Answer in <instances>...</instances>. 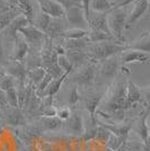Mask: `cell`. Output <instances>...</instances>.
I'll return each mask as SVG.
<instances>
[{
	"label": "cell",
	"instance_id": "obj_1",
	"mask_svg": "<svg viewBox=\"0 0 150 151\" xmlns=\"http://www.w3.org/2000/svg\"><path fill=\"white\" fill-rule=\"evenodd\" d=\"M125 94H126V81L124 79L116 78L115 81L106 89L104 96L105 111L110 113L126 112L125 111Z\"/></svg>",
	"mask_w": 150,
	"mask_h": 151
},
{
	"label": "cell",
	"instance_id": "obj_2",
	"mask_svg": "<svg viewBox=\"0 0 150 151\" xmlns=\"http://www.w3.org/2000/svg\"><path fill=\"white\" fill-rule=\"evenodd\" d=\"M126 49L128 47L124 43H121L118 41H108V42L88 44L86 47V53L92 61L100 62L107 58L120 54Z\"/></svg>",
	"mask_w": 150,
	"mask_h": 151
},
{
	"label": "cell",
	"instance_id": "obj_3",
	"mask_svg": "<svg viewBox=\"0 0 150 151\" xmlns=\"http://www.w3.org/2000/svg\"><path fill=\"white\" fill-rule=\"evenodd\" d=\"M128 17V9L123 8H113L107 13V26L108 31L113 37L118 42L123 43V32L125 29V23Z\"/></svg>",
	"mask_w": 150,
	"mask_h": 151
},
{
	"label": "cell",
	"instance_id": "obj_4",
	"mask_svg": "<svg viewBox=\"0 0 150 151\" xmlns=\"http://www.w3.org/2000/svg\"><path fill=\"white\" fill-rule=\"evenodd\" d=\"M72 81L76 83V86L80 87H89L92 86L96 80L97 75V62L95 61H88L84 65L77 68L76 71H72Z\"/></svg>",
	"mask_w": 150,
	"mask_h": 151
},
{
	"label": "cell",
	"instance_id": "obj_5",
	"mask_svg": "<svg viewBox=\"0 0 150 151\" xmlns=\"http://www.w3.org/2000/svg\"><path fill=\"white\" fill-rule=\"evenodd\" d=\"M18 34L28 44L30 49H31V46L36 47V49H42L45 41L48 40V36L44 34L43 32H41L31 24L20 28L18 31Z\"/></svg>",
	"mask_w": 150,
	"mask_h": 151
},
{
	"label": "cell",
	"instance_id": "obj_6",
	"mask_svg": "<svg viewBox=\"0 0 150 151\" xmlns=\"http://www.w3.org/2000/svg\"><path fill=\"white\" fill-rule=\"evenodd\" d=\"M120 68H121L120 57L119 54H116L100 61V64L97 65V71L103 79L112 80L114 78H116Z\"/></svg>",
	"mask_w": 150,
	"mask_h": 151
},
{
	"label": "cell",
	"instance_id": "obj_7",
	"mask_svg": "<svg viewBox=\"0 0 150 151\" xmlns=\"http://www.w3.org/2000/svg\"><path fill=\"white\" fill-rule=\"evenodd\" d=\"M64 19L67 20L68 25H71V27L75 28H81V29H88V24L85 14L80 5L78 6L70 7L64 10Z\"/></svg>",
	"mask_w": 150,
	"mask_h": 151
},
{
	"label": "cell",
	"instance_id": "obj_8",
	"mask_svg": "<svg viewBox=\"0 0 150 151\" xmlns=\"http://www.w3.org/2000/svg\"><path fill=\"white\" fill-rule=\"evenodd\" d=\"M119 57L122 70H126L125 67L131 64V63L132 64H134V63H148L150 59L149 53L141 52V51L138 50H132V49H126L123 52H121Z\"/></svg>",
	"mask_w": 150,
	"mask_h": 151
},
{
	"label": "cell",
	"instance_id": "obj_9",
	"mask_svg": "<svg viewBox=\"0 0 150 151\" xmlns=\"http://www.w3.org/2000/svg\"><path fill=\"white\" fill-rule=\"evenodd\" d=\"M148 8H149V0H134L132 10L128 13L125 29L131 28L139 19L144 17V14L148 12Z\"/></svg>",
	"mask_w": 150,
	"mask_h": 151
},
{
	"label": "cell",
	"instance_id": "obj_10",
	"mask_svg": "<svg viewBox=\"0 0 150 151\" xmlns=\"http://www.w3.org/2000/svg\"><path fill=\"white\" fill-rule=\"evenodd\" d=\"M106 93L105 90H96V91H90L88 93L85 98H84V104H85V108L88 112L90 119L95 121V114L97 113V109L100 106L102 101L104 99V96Z\"/></svg>",
	"mask_w": 150,
	"mask_h": 151
},
{
	"label": "cell",
	"instance_id": "obj_11",
	"mask_svg": "<svg viewBox=\"0 0 150 151\" xmlns=\"http://www.w3.org/2000/svg\"><path fill=\"white\" fill-rule=\"evenodd\" d=\"M27 25H30L28 19L26 18L24 15H19L0 33V36H1V38H6V41L13 42L14 38L17 36L19 29Z\"/></svg>",
	"mask_w": 150,
	"mask_h": 151
},
{
	"label": "cell",
	"instance_id": "obj_12",
	"mask_svg": "<svg viewBox=\"0 0 150 151\" xmlns=\"http://www.w3.org/2000/svg\"><path fill=\"white\" fill-rule=\"evenodd\" d=\"M42 13L49 15L52 18H64V9L56 0H34Z\"/></svg>",
	"mask_w": 150,
	"mask_h": 151
},
{
	"label": "cell",
	"instance_id": "obj_13",
	"mask_svg": "<svg viewBox=\"0 0 150 151\" xmlns=\"http://www.w3.org/2000/svg\"><path fill=\"white\" fill-rule=\"evenodd\" d=\"M87 24L88 29H96L111 34L107 26V13H95L90 10L87 18Z\"/></svg>",
	"mask_w": 150,
	"mask_h": 151
},
{
	"label": "cell",
	"instance_id": "obj_14",
	"mask_svg": "<svg viewBox=\"0 0 150 151\" xmlns=\"http://www.w3.org/2000/svg\"><path fill=\"white\" fill-rule=\"evenodd\" d=\"M144 99V93L134 82L126 81V94H125V111H128L131 106L140 103Z\"/></svg>",
	"mask_w": 150,
	"mask_h": 151
},
{
	"label": "cell",
	"instance_id": "obj_15",
	"mask_svg": "<svg viewBox=\"0 0 150 151\" xmlns=\"http://www.w3.org/2000/svg\"><path fill=\"white\" fill-rule=\"evenodd\" d=\"M14 49L13 54L9 59V61H15V62H23L27 57L28 52H30V46L23 40V37L17 34V36L14 38Z\"/></svg>",
	"mask_w": 150,
	"mask_h": 151
},
{
	"label": "cell",
	"instance_id": "obj_16",
	"mask_svg": "<svg viewBox=\"0 0 150 151\" xmlns=\"http://www.w3.org/2000/svg\"><path fill=\"white\" fill-rule=\"evenodd\" d=\"M5 121L9 126L19 127L25 124V114L19 108L8 107L5 112Z\"/></svg>",
	"mask_w": 150,
	"mask_h": 151
},
{
	"label": "cell",
	"instance_id": "obj_17",
	"mask_svg": "<svg viewBox=\"0 0 150 151\" xmlns=\"http://www.w3.org/2000/svg\"><path fill=\"white\" fill-rule=\"evenodd\" d=\"M68 28V23L64 18H52L48 29L45 31V35L51 40L60 38V35L63 31Z\"/></svg>",
	"mask_w": 150,
	"mask_h": 151
},
{
	"label": "cell",
	"instance_id": "obj_18",
	"mask_svg": "<svg viewBox=\"0 0 150 151\" xmlns=\"http://www.w3.org/2000/svg\"><path fill=\"white\" fill-rule=\"evenodd\" d=\"M67 127L68 131L74 135H79L81 137L85 133V125H84V120L81 115L77 112H71L69 119L67 120Z\"/></svg>",
	"mask_w": 150,
	"mask_h": 151
},
{
	"label": "cell",
	"instance_id": "obj_19",
	"mask_svg": "<svg viewBox=\"0 0 150 151\" xmlns=\"http://www.w3.org/2000/svg\"><path fill=\"white\" fill-rule=\"evenodd\" d=\"M26 65L24 61L23 62H15V61H9L6 67V73L10 75L16 79L17 82L25 81L26 80Z\"/></svg>",
	"mask_w": 150,
	"mask_h": 151
},
{
	"label": "cell",
	"instance_id": "obj_20",
	"mask_svg": "<svg viewBox=\"0 0 150 151\" xmlns=\"http://www.w3.org/2000/svg\"><path fill=\"white\" fill-rule=\"evenodd\" d=\"M148 119H149V111L147 109L146 113L141 116L139 123L136 129L138 137L140 138L142 145H149V125H148Z\"/></svg>",
	"mask_w": 150,
	"mask_h": 151
},
{
	"label": "cell",
	"instance_id": "obj_21",
	"mask_svg": "<svg viewBox=\"0 0 150 151\" xmlns=\"http://www.w3.org/2000/svg\"><path fill=\"white\" fill-rule=\"evenodd\" d=\"M66 57L69 59V61L71 62L75 69L84 65L88 61H90V59L88 58L87 53H86V50L66 51Z\"/></svg>",
	"mask_w": 150,
	"mask_h": 151
},
{
	"label": "cell",
	"instance_id": "obj_22",
	"mask_svg": "<svg viewBox=\"0 0 150 151\" xmlns=\"http://www.w3.org/2000/svg\"><path fill=\"white\" fill-rule=\"evenodd\" d=\"M87 41L89 44L94 43H102V42H108V41H116L111 34H107L105 32L96 31V29H88L87 32ZM122 43V42H121Z\"/></svg>",
	"mask_w": 150,
	"mask_h": 151
},
{
	"label": "cell",
	"instance_id": "obj_23",
	"mask_svg": "<svg viewBox=\"0 0 150 151\" xmlns=\"http://www.w3.org/2000/svg\"><path fill=\"white\" fill-rule=\"evenodd\" d=\"M14 7L19 9L20 13L28 19L30 24H32L33 18H34V2H33V0H16Z\"/></svg>",
	"mask_w": 150,
	"mask_h": 151
},
{
	"label": "cell",
	"instance_id": "obj_24",
	"mask_svg": "<svg viewBox=\"0 0 150 151\" xmlns=\"http://www.w3.org/2000/svg\"><path fill=\"white\" fill-rule=\"evenodd\" d=\"M19 15H23V14L20 13V10L17 9L16 7H12L6 12L0 13V33Z\"/></svg>",
	"mask_w": 150,
	"mask_h": 151
},
{
	"label": "cell",
	"instance_id": "obj_25",
	"mask_svg": "<svg viewBox=\"0 0 150 151\" xmlns=\"http://www.w3.org/2000/svg\"><path fill=\"white\" fill-rule=\"evenodd\" d=\"M68 77H69L68 73H63L62 76L52 79L51 82L49 83V86H48V88L45 89L43 96H45V97H52V98H53V96L56 95V93L61 89L62 83L64 82V80H66Z\"/></svg>",
	"mask_w": 150,
	"mask_h": 151
},
{
	"label": "cell",
	"instance_id": "obj_26",
	"mask_svg": "<svg viewBox=\"0 0 150 151\" xmlns=\"http://www.w3.org/2000/svg\"><path fill=\"white\" fill-rule=\"evenodd\" d=\"M100 125L103 126L104 129H106L108 132L113 134V135H118V137H123L126 138L129 135V132L131 130L130 125H120V124H107V123H103L100 122Z\"/></svg>",
	"mask_w": 150,
	"mask_h": 151
},
{
	"label": "cell",
	"instance_id": "obj_27",
	"mask_svg": "<svg viewBox=\"0 0 150 151\" xmlns=\"http://www.w3.org/2000/svg\"><path fill=\"white\" fill-rule=\"evenodd\" d=\"M88 44H89V43H88L86 36L81 38H77V40H63V43H62L66 51L86 50V47H87Z\"/></svg>",
	"mask_w": 150,
	"mask_h": 151
},
{
	"label": "cell",
	"instance_id": "obj_28",
	"mask_svg": "<svg viewBox=\"0 0 150 151\" xmlns=\"http://www.w3.org/2000/svg\"><path fill=\"white\" fill-rule=\"evenodd\" d=\"M128 49H132V50H138L141 51V52H146V53H149L150 50V37L149 34L146 33L144 36L134 41L132 44H125Z\"/></svg>",
	"mask_w": 150,
	"mask_h": 151
},
{
	"label": "cell",
	"instance_id": "obj_29",
	"mask_svg": "<svg viewBox=\"0 0 150 151\" xmlns=\"http://www.w3.org/2000/svg\"><path fill=\"white\" fill-rule=\"evenodd\" d=\"M51 19H52V17H50L49 15L40 12L36 16H34L31 25H33L34 27H36L38 29H40V31L43 32L44 34H45V31L48 29V27L50 25Z\"/></svg>",
	"mask_w": 150,
	"mask_h": 151
},
{
	"label": "cell",
	"instance_id": "obj_30",
	"mask_svg": "<svg viewBox=\"0 0 150 151\" xmlns=\"http://www.w3.org/2000/svg\"><path fill=\"white\" fill-rule=\"evenodd\" d=\"M46 71L43 67H38V68H33V69H28L26 72V79L31 82L32 85L38 86L41 82V80L43 79V77L45 76Z\"/></svg>",
	"mask_w": 150,
	"mask_h": 151
},
{
	"label": "cell",
	"instance_id": "obj_31",
	"mask_svg": "<svg viewBox=\"0 0 150 151\" xmlns=\"http://www.w3.org/2000/svg\"><path fill=\"white\" fill-rule=\"evenodd\" d=\"M113 9V2L111 0H92L90 10L95 13H108Z\"/></svg>",
	"mask_w": 150,
	"mask_h": 151
},
{
	"label": "cell",
	"instance_id": "obj_32",
	"mask_svg": "<svg viewBox=\"0 0 150 151\" xmlns=\"http://www.w3.org/2000/svg\"><path fill=\"white\" fill-rule=\"evenodd\" d=\"M87 32L88 29L68 27L66 31L62 32V34L60 35V38H63V40H77V38L85 37L87 35Z\"/></svg>",
	"mask_w": 150,
	"mask_h": 151
},
{
	"label": "cell",
	"instance_id": "obj_33",
	"mask_svg": "<svg viewBox=\"0 0 150 151\" xmlns=\"http://www.w3.org/2000/svg\"><path fill=\"white\" fill-rule=\"evenodd\" d=\"M41 123L45 130L48 131H56L60 130L63 125V121H61L60 119H58L56 116L53 117H42Z\"/></svg>",
	"mask_w": 150,
	"mask_h": 151
},
{
	"label": "cell",
	"instance_id": "obj_34",
	"mask_svg": "<svg viewBox=\"0 0 150 151\" xmlns=\"http://www.w3.org/2000/svg\"><path fill=\"white\" fill-rule=\"evenodd\" d=\"M126 138H128V137H126ZM126 138L110 134V137H108V139H107L106 142H105L106 149H108L110 151H118L120 147L124 143V141L126 140Z\"/></svg>",
	"mask_w": 150,
	"mask_h": 151
},
{
	"label": "cell",
	"instance_id": "obj_35",
	"mask_svg": "<svg viewBox=\"0 0 150 151\" xmlns=\"http://www.w3.org/2000/svg\"><path fill=\"white\" fill-rule=\"evenodd\" d=\"M56 63L59 65V68L61 69L63 73H68L70 75L72 71H75V68L74 65L71 64V62L69 61V59L64 55H58V60H56Z\"/></svg>",
	"mask_w": 150,
	"mask_h": 151
},
{
	"label": "cell",
	"instance_id": "obj_36",
	"mask_svg": "<svg viewBox=\"0 0 150 151\" xmlns=\"http://www.w3.org/2000/svg\"><path fill=\"white\" fill-rule=\"evenodd\" d=\"M5 95H6V103H7V105H8V106L13 107V108H19L16 87L6 90V91H5Z\"/></svg>",
	"mask_w": 150,
	"mask_h": 151
},
{
	"label": "cell",
	"instance_id": "obj_37",
	"mask_svg": "<svg viewBox=\"0 0 150 151\" xmlns=\"http://www.w3.org/2000/svg\"><path fill=\"white\" fill-rule=\"evenodd\" d=\"M16 85H17V81H16V79L12 77L10 75H5V77L0 80V89L2 90V91H6L8 89L10 88H14V87H16Z\"/></svg>",
	"mask_w": 150,
	"mask_h": 151
},
{
	"label": "cell",
	"instance_id": "obj_38",
	"mask_svg": "<svg viewBox=\"0 0 150 151\" xmlns=\"http://www.w3.org/2000/svg\"><path fill=\"white\" fill-rule=\"evenodd\" d=\"M111 133L107 131L106 129H104L103 126H96V133H95V138L98 142H102V143H105L106 140L108 139Z\"/></svg>",
	"mask_w": 150,
	"mask_h": 151
},
{
	"label": "cell",
	"instance_id": "obj_39",
	"mask_svg": "<svg viewBox=\"0 0 150 151\" xmlns=\"http://www.w3.org/2000/svg\"><path fill=\"white\" fill-rule=\"evenodd\" d=\"M79 101H80V94H79L78 87L76 86L75 88H72V90L69 94V105L70 106H76Z\"/></svg>",
	"mask_w": 150,
	"mask_h": 151
},
{
	"label": "cell",
	"instance_id": "obj_40",
	"mask_svg": "<svg viewBox=\"0 0 150 151\" xmlns=\"http://www.w3.org/2000/svg\"><path fill=\"white\" fill-rule=\"evenodd\" d=\"M70 114H71V111H70V108L69 107H62V108H60V109H58L56 108V117L58 119H60L61 121H67L69 119V116H70Z\"/></svg>",
	"mask_w": 150,
	"mask_h": 151
},
{
	"label": "cell",
	"instance_id": "obj_41",
	"mask_svg": "<svg viewBox=\"0 0 150 151\" xmlns=\"http://www.w3.org/2000/svg\"><path fill=\"white\" fill-rule=\"evenodd\" d=\"M90 1H92V0H79L80 6H81L82 10H84V14H85V17H86V20H87V18H88L89 12H90Z\"/></svg>",
	"mask_w": 150,
	"mask_h": 151
},
{
	"label": "cell",
	"instance_id": "obj_42",
	"mask_svg": "<svg viewBox=\"0 0 150 151\" xmlns=\"http://www.w3.org/2000/svg\"><path fill=\"white\" fill-rule=\"evenodd\" d=\"M5 47H4V41H2V38L0 36V65L2 64V63L5 62Z\"/></svg>",
	"mask_w": 150,
	"mask_h": 151
},
{
	"label": "cell",
	"instance_id": "obj_43",
	"mask_svg": "<svg viewBox=\"0 0 150 151\" xmlns=\"http://www.w3.org/2000/svg\"><path fill=\"white\" fill-rule=\"evenodd\" d=\"M12 7H14V6L9 5L6 0H0V13L6 12V10H8V9H9V8H12Z\"/></svg>",
	"mask_w": 150,
	"mask_h": 151
},
{
	"label": "cell",
	"instance_id": "obj_44",
	"mask_svg": "<svg viewBox=\"0 0 150 151\" xmlns=\"http://www.w3.org/2000/svg\"><path fill=\"white\" fill-rule=\"evenodd\" d=\"M7 105L6 103V95H5V91H2L0 89V107H5Z\"/></svg>",
	"mask_w": 150,
	"mask_h": 151
},
{
	"label": "cell",
	"instance_id": "obj_45",
	"mask_svg": "<svg viewBox=\"0 0 150 151\" xmlns=\"http://www.w3.org/2000/svg\"><path fill=\"white\" fill-rule=\"evenodd\" d=\"M5 75H6V70L2 69V68H0V80L5 77Z\"/></svg>",
	"mask_w": 150,
	"mask_h": 151
},
{
	"label": "cell",
	"instance_id": "obj_46",
	"mask_svg": "<svg viewBox=\"0 0 150 151\" xmlns=\"http://www.w3.org/2000/svg\"><path fill=\"white\" fill-rule=\"evenodd\" d=\"M6 1L12 6H15V2H16V0H6Z\"/></svg>",
	"mask_w": 150,
	"mask_h": 151
},
{
	"label": "cell",
	"instance_id": "obj_47",
	"mask_svg": "<svg viewBox=\"0 0 150 151\" xmlns=\"http://www.w3.org/2000/svg\"><path fill=\"white\" fill-rule=\"evenodd\" d=\"M0 108H1V107H0ZM0 111H1V109H0Z\"/></svg>",
	"mask_w": 150,
	"mask_h": 151
}]
</instances>
